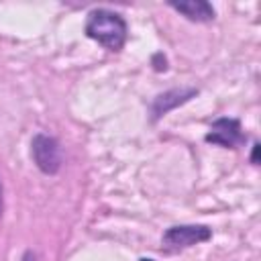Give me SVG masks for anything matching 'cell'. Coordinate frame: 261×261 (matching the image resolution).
I'll return each instance as SVG.
<instances>
[{
  "mask_svg": "<svg viewBox=\"0 0 261 261\" xmlns=\"http://www.w3.org/2000/svg\"><path fill=\"white\" fill-rule=\"evenodd\" d=\"M37 257H35V253L33 251H24V255H22V259L20 261H35Z\"/></svg>",
  "mask_w": 261,
  "mask_h": 261,
  "instance_id": "cell-9",
  "label": "cell"
},
{
  "mask_svg": "<svg viewBox=\"0 0 261 261\" xmlns=\"http://www.w3.org/2000/svg\"><path fill=\"white\" fill-rule=\"evenodd\" d=\"M84 31L92 41L106 47L108 51H120L128 35L126 20L118 12L108 10V8H94L88 14Z\"/></svg>",
  "mask_w": 261,
  "mask_h": 261,
  "instance_id": "cell-1",
  "label": "cell"
},
{
  "mask_svg": "<svg viewBox=\"0 0 261 261\" xmlns=\"http://www.w3.org/2000/svg\"><path fill=\"white\" fill-rule=\"evenodd\" d=\"M31 157H33L35 165L47 175H55L61 169V147H59L57 139L51 135L37 133L33 137Z\"/></svg>",
  "mask_w": 261,
  "mask_h": 261,
  "instance_id": "cell-2",
  "label": "cell"
},
{
  "mask_svg": "<svg viewBox=\"0 0 261 261\" xmlns=\"http://www.w3.org/2000/svg\"><path fill=\"white\" fill-rule=\"evenodd\" d=\"M196 96H198V90L196 88H173V90H167V92L155 96L153 102H151V120H159L169 110H173V108L190 102Z\"/></svg>",
  "mask_w": 261,
  "mask_h": 261,
  "instance_id": "cell-5",
  "label": "cell"
},
{
  "mask_svg": "<svg viewBox=\"0 0 261 261\" xmlns=\"http://www.w3.org/2000/svg\"><path fill=\"white\" fill-rule=\"evenodd\" d=\"M169 6L173 10H177L179 14H184L188 20L192 22H210L214 20L216 12L212 8L210 2L206 0H188V2H169Z\"/></svg>",
  "mask_w": 261,
  "mask_h": 261,
  "instance_id": "cell-6",
  "label": "cell"
},
{
  "mask_svg": "<svg viewBox=\"0 0 261 261\" xmlns=\"http://www.w3.org/2000/svg\"><path fill=\"white\" fill-rule=\"evenodd\" d=\"M212 239V228L206 224H175L163 232V247L167 251H181Z\"/></svg>",
  "mask_w": 261,
  "mask_h": 261,
  "instance_id": "cell-3",
  "label": "cell"
},
{
  "mask_svg": "<svg viewBox=\"0 0 261 261\" xmlns=\"http://www.w3.org/2000/svg\"><path fill=\"white\" fill-rule=\"evenodd\" d=\"M259 149H261L259 143H255V145H253V153H251V163H253V165L259 163Z\"/></svg>",
  "mask_w": 261,
  "mask_h": 261,
  "instance_id": "cell-8",
  "label": "cell"
},
{
  "mask_svg": "<svg viewBox=\"0 0 261 261\" xmlns=\"http://www.w3.org/2000/svg\"><path fill=\"white\" fill-rule=\"evenodd\" d=\"M151 63H153V69L155 71H165L167 69V59L163 57V53H155L153 59H151Z\"/></svg>",
  "mask_w": 261,
  "mask_h": 261,
  "instance_id": "cell-7",
  "label": "cell"
},
{
  "mask_svg": "<svg viewBox=\"0 0 261 261\" xmlns=\"http://www.w3.org/2000/svg\"><path fill=\"white\" fill-rule=\"evenodd\" d=\"M204 141L206 143H212V145L226 147V149H234V147L243 145L247 141V137H245L243 126H241V122L237 118L222 116V118H216L212 122V126L206 133Z\"/></svg>",
  "mask_w": 261,
  "mask_h": 261,
  "instance_id": "cell-4",
  "label": "cell"
},
{
  "mask_svg": "<svg viewBox=\"0 0 261 261\" xmlns=\"http://www.w3.org/2000/svg\"><path fill=\"white\" fill-rule=\"evenodd\" d=\"M0 214H2V184H0Z\"/></svg>",
  "mask_w": 261,
  "mask_h": 261,
  "instance_id": "cell-10",
  "label": "cell"
},
{
  "mask_svg": "<svg viewBox=\"0 0 261 261\" xmlns=\"http://www.w3.org/2000/svg\"><path fill=\"white\" fill-rule=\"evenodd\" d=\"M141 261H153V259H141Z\"/></svg>",
  "mask_w": 261,
  "mask_h": 261,
  "instance_id": "cell-11",
  "label": "cell"
}]
</instances>
